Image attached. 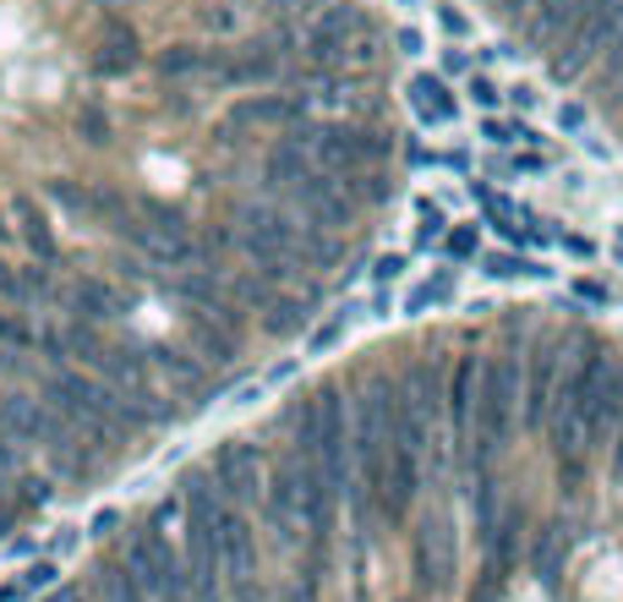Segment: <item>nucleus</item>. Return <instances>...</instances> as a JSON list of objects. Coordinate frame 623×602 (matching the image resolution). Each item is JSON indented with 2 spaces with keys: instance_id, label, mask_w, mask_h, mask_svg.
I'll return each instance as SVG.
<instances>
[{
  "instance_id": "4be33fe9",
  "label": "nucleus",
  "mask_w": 623,
  "mask_h": 602,
  "mask_svg": "<svg viewBox=\"0 0 623 602\" xmlns=\"http://www.w3.org/2000/svg\"><path fill=\"white\" fill-rule=\"evenodd\" d=\"M56 581H61V564H56L50 553H44L39 564H28V570H22V586H28V598H33V592H50Z\"/></svg>"
},
{
  "instance_id": "c756f323",
  "label": "nucleus",
  "mask_w": 623,
  "mask_h": 602,
  "mask_svg": "<svg viewBox=\"0 0 623 602\" xmlns=\"http://www.w3.org/2000/svg\"><path fill=\"white\" fill-rule=\"evenodd\" d=\"M0 602H28V586H22V575H17V581H0Z\"/></svg>"
},
{
  "instance_id": "f257e3e1",
  "label": "nucleus",
  "mask_w": 623,
  "mask_h": 602,
  "mask_svg": "<svg viewBox=\"0 0 623 602\" xmlns=\"http://www.w3.org/2000/svg\"><path fill=\"white\" fill-rule=\"evenodd\" d=\"M471 198H476V208H482V225H493L508 247H558V230L547 225V219H536L525 203L503 198V193H493L487 181H471Z\"/></svg>"
},
{
  "instance_id": "cd10ccee",
  "label": "nucleus",
  "mask_w": 623,
  "mask_h": 602,
  "mask_svg": "<svg viewBox=\"0 0 623 602\" xmlns=\"http://www.w3.org/2000/svg\"><path fill=\"white\" fill-rule=\"evenodd\" d=\"M116 526H121V510H105V515H93V526H88V536H93V542H105V536L116 532Z\"/></svg>"
},
{
  "instance_id": "f3484780",
  "label": "nucleus",
  "mask_w": 623,
  "mask_h": 602,
  "mask_svg": "<svg viewBox=\"0 0 623 602\" xmlns=\"http://www.w3.org/2000/svg\"><path fill=\"white\" fill-rule=\"evenodd\" d=\"M563 553H568V542H563V532H542L536 536V575L542 581H558V570H563Z\"/></svg>"
},
{
  "instance_id": "a211bd4d",
  "label": "nucleus",
  "mask_w": 623,
  "mask_h": 602,
  "mask_svg": "<svg viewBox=\"0 0 623 602\" xmlns=\"http://www.w3.org/2000/svg\"><path fill=\"white\" fill-rule=\"evenodd\" d=\"M465 93H471V105H482L487 116H498L503 99H508V88H503V82H493L487 71H471V77H465Z\"/></svg>"
},
{
  "instance_id": "20e7f679",
  "label": "nucleus",
  "mask_w": 623,
  "mask_h": 602,
  "mask_svg": "<svg viewBox=\"0 0 623 602\" xmlns=\"http://www.w3.org/2000/svg\"><path fill=\"white\" fill-rule=\"evenodd\" d=\"M61 302H66V313H77L88 324H116L126 313V290L116 279H105V274H77L61 290Z\"/></svg>"
},
{
  "instance_id": "0eeeda50",
  "label": "nucleus",
  "mask_w": 623,
  "mask_h": 602,
  "mask_svg": "<svg viewBox=\"0 0 623 602\" xmlns=\"http://www.w3.org/2000/svg\"><path fill=\"white\" fill-rule=\"evenodd\" d=\"M416 570H422L427 586H448V575H454V532L443 521H427L416 532Z\"/></svg>"
},
{
  "instance_id": "6e6552de",
  "label": "nucleus",
  "mask_w": 623,
  "mask_h": 602,
  "mask_svg": "<svg viewBox=\"0 0 623 602\" xmlns=\"http://www.w3.org/2000/svg\"><path fill=\"white\" fill-rule=\"evenodd\" d=\"M454 296H459V268H433V274H422V279L405 290L399 313L422 318V313H437V307H454Z\"/></svg>"
},
{
  "instance_id": "2eb2a0df",
  "label": "nucleus",
  "mask_w": 623,
  "mask_h": 602,
  "mask_svg": "<svg viewBox=\"0 0 623 602\" xmlns=\"http://www.w3.org/2000/svg\"><path fill=\"white\" fill-rule=\"evenodd\" d=\"M448 264H471V258H482V225H448V236H443V247H437Z\"/></svg>"
},
{
  "instance_id": "1a4fd4ad",
  "label": "nucleus",
  "mask_w": 623,
  "mask_h": 602,
  "mask_svg": "<svg viewBox=\"0 0 623 602\" xmlns=\"http://www.w3.org/2000/svg\"><path fill=\"white\" fill-rule=\"evenodd\" d=\"M44 296H56L50 268H6L0 264V302H6V307H33V302H44Z\"/></svg>"
},
{
  "instance_id": "412c9836",
  "label": "nucleus",
  "mask_w": 623,
  "mask_h": 602,
  "mask_svg": "<svg viewBox=\"0 0 623 602\" xmlns=\"http://www.w3.org/2000/svg\"><path fill=\"white\" fill-rule=\"evenodd\" d=\"M437 71L454 82V77H471V71H476V61H471V50H465V45H454V39H448V45L437 50Z\"/></svg>"
},
{
  "instance_id": "ddd939ff",
  "label": "nucleus",
  "mask_w": 623,
  "mask_h": 602,
  "mask_svg": "<svg viewBox=\"0 0 623 602\" xmlns=\"http://www.w3.org/2000/svg\"><path fill=\"white\" fill-rule=\"evenodd\" d=\"M482 137L493 148H536L542 142V132L531 121H520V116H482Z\"/></svg>"
},
{
  "instance_id": "423d86ee",
  "label": "nucleus",
  "mask_w": 623,
  "mask_h": 602,
  "mask_svg": "<svg viewBox=\"0 0 623 602\" xmlns=\"http://www.w3.org/2000/svg\"><path fill=\"white\" fill-rule=\"evenodd\" d=\"M563 362L558 356H536L531 378H525V395H520V411H525V427L531 433H547V416H553V395H558Z\"/></svg>"
},
{
  "instance_id": "2f4dec72",
  "label": "nucleus",
  "mask_w": 623,
  "mask_h": 602,
  "mask_svg": "<svg viewBox=\"0 0 623 602\" xmlns=\"http://www.w3.org/2000/svg\"><path fill=\"white\" fill-rule=\"evenodd\" d=\"M394 6H427V0H394Z\"/></svg>"
},
{
  "instance_id": "4468645a",
  "label": "nucleus",
  "mask_w": 623,
  "mask_h": 602,
  "mask_svg": "<svg viewBox=\"0 0 623 602\" xmlns=\"http://www.w3.org/2000/svg\"><path fill=\"white\" fill-rule=\"evenodd\" d=\"M350 329H356V307H339L328 324H317V329L307 335V356H328L334 345H345V335H350Z\"/></svg>"
},
{
  "instance_id": "c85d7f7f",
  "label": "nucleus",
  "mask_w": 623,
  "mask_h": 602,
  "mask_svg": "<svg viewBox=\"0 0 623 602\" xmlns=\"http://www.w3.org/2000/svg\"><path fill=\"white\" fill-rule=\"evenodd\" d=\"M508 105H514V110H531V105H536V88H531V82H514V88H508Z\"/></svg>"
},
{
  "instance_id": "6ab92c4d",
  "label": "nucleus",
  "mask_w": 623,
  "mask_h": 602,
  "mask_svg": "<svg viewBox=\"0 0 623 602\" xmlns=\"http://www.w3.org/2000/svg\"><path fill=\"white\" fill-rule=\"evenodd\" d=\"M433 17H437V28H443V39H454V45H465V39H471V17H465L454 0H437Z\"/></svg>"
},
{
  "instance_id": "f8f14e48",
  "label": "nucleus",
  "mask_w": 623,
  "mask_h": 602,
  "mask_svg": "<svg viewBox=\"0 0 623 602\" xmlns=\"http://www.w3.org/2000/svg\"><path fill=\"white\" fill-rule=\"evenodd\" d=\"M71 132L88 137V142H110V137H116V110H110L99 93H88V99L77 105V116H71Z\"/></svg>"
},
{
  "instance_id": "bb28decb",
  "label": "nucleus",
  "mask_w": 623,
  "mask_h": 602,
  "mask_svg": "<svg viewBox=\"0 0 623 602\" xmlns=\"http://www.w3.org/2000/svg\"><path fill=\"white\" fill-rule=\"evenodd\" d=\"M558 247L568 253V258H596V247H591L585 236H568V230H558Z\"/></svg>"
},
{
  "instance_id": "39448f33",
  "label": "nucleus",
  "mask_w": 623,
  "mask_h": 602,
  "mask_svg": "<svg viewBox=\"0 0 623 602\" xmlns=\"http://www.w3.org/2000/svg\"><path fill=\"white\" fill-rule=\"evenodd\" d=\"M405 99H411V116H416L422 127H433V132H443V127L459 121V99H454V88H448L443 71H416Z\"/></svg>"
},
{
  "instance_id": "a878e982",
  "label": "nucleus",
  "mask_w": 623,
  "mask_h": 602,
  "mask_svg": "<svg viewBox=\"0 0 623 602\" xmlns=\"http://www.w3.org/2000/svg\"><path fill=\"white\" fill-rule=\"evenodd\" d=\"M558 127H563V132H585V110H580L574 99H563V105H558Z\"/></svg>"
},
{
  "instance_id": "9d476101",
  "label": "nucleus",
  "mask_w": 623,
  "mask_h": 602,
  "mask_svg": "<svg viewBox=\"0 0 623 602\" xmlns=\"http://www.w3.org/2000/svg\"><path fill=\"white\" fill-rule=\"evenodd\" d=\"M476 264H482V274H487L493 285H520V279H553V268H542L536 258H525L520 247H514V253H482Z\"/></svg>"
},
{
  "instance_id": "9b49d317",
  "label": "nucleus",
  "mask_w": 623,
  "mask_h": 602,
  "mask_svg": "<svg viewBox=\"0 0 623 602\" xmlns=\"http://www.w3.org/2000/svg\"><path fill=\"white\" fill-rule=\"evenodd\" d=\"M416 253H433V247H443V236H448V208L433 198V193H416Z\"/></svg>"
},
{
  "instance_id": "7c9ffc66",
  "label": "nucleus",
  "mask_w": 623,
  "mask_h": 602,
  "mask_svg": "<svg viewBox=\"0 0 623 602\" xmlns=\"http://www.w3.org/2000/svg\"><path fill=\"white\" fill-rule=\"evenodd\" d=\"M394 313V296L388 290H373V318H388Z\"/></svg>"
},
{
  "instance_id": "5701e85b",
  "label": "nucleus",
  "mask_w": 623,
  "mask_h": 602,
  "mask_svg": "<svg viewBox=\"0 0 623 602\" xmlns=\"http://www.w3.org/2000/svg\"><path fill=\"white\" fill-rule=\"evenodd\" d=\"M493 170H503V176H536V170H547V159H542V154H508Z\"/></svg>"
},
{
  "instance_id": "393cba45",
  "label": "nucleus",
  "mask_w": 623,
  "mask_h": 602,
  "mask_svg": "<svg viewBox=\"0 0 623 602\" xmlns=\"http://www.w3.org/2000/svg\"><path fill=\"white\" fill-rule=\"evenodd\" d=\"M394 45H399V56H422V50H427V33H422V28H411V22H405V28H399V33H394Z\"/></svg>"
},
{
  "instance_id": "b1692460",
  "label": "nucleus",
  "mask_w": 623,
  "mask_h": 602,
  "mask_svg": "<svg viewBox=\"0 0 623 602\" xmlns=\"http://www.w3.org/2000/svg\"><path fill=\"white\" fill-rule=\"evenodd\" d=\"M574 302H585V307H607L613 296H607V285H596V279H574Z\"/></svg>"
},
{
  "instance_id": "7ed1b4c3",
  "label": "nucleus",
  "mask_w": 623,
  "mask_h": 602,
  "mask_svg": "<svg viewBox=\"0 0 623 602\" xmlns=\"http://www.w3.org/2000/svg\"><path fill=\"white\" fill-rule=\"evenodd\" d=\"M56 198L77 225H116L126 214V193L110 181H56Z\"/></svg>"
},
{
  "instance_id": "dca6fc26",
  "label": "nucleus",
  "mask_w": 623,
  "mask_h": 602,
  "mask_svg": "<svg viewBox=\"0 0 623 602\" xmlns=\"http://www.w3.org/2000/svg\"><path fill=\"white\" fill-rule=\"evenodd\" d=\"M39 339V318L33 313H0V345L6 351H33Z\"/></svg>"
},
{
  "instance_id": "aec40b11",
  "label": "nucleus",
  "mask_w": 623,
  "mask_h": 602,
  "mask_svg": "<svg viewBox=\"0 0 623 602\" xmlns=\"http://www.w3.org/2000/svg\"><path fill=\"white\" fill-rule=\"evenodd\" d=\"M405 268H411V253H383V258H373V290H388V285H399L405 279Z\"/></svg>"
},
{
  "instance_id": "f03ea898",
  "label": "nucleus",
  "mask_w": 623,
  "mask_h": 602,
  "mask_svg": "<svg viewBox=\"0 0 623 602\" xmlns=\"http://www.w3.org/2000/svg\"><path fill=\"white\" fill-rule=\"evenodd\" d=\"M202 471H208V476L219 482V493L236 499V504H257V499H263V444H257V438H219Z\"/></svg>"
},
{
  "instance_id": "473e14b6",
  "label": "nucleus",
  "mask_w": 623,
  "mask_h": 602,
  "mask_svg": "<svg viewBox=\"0 0 623 602\" xmlns=\"http://www.w3.org/2000/svg\"><path fill=\"white\" fill-rule=\"evenodd\" d=\"M613 258H619V264H623V241H619V247H613Z\"/></svg>"
}]
</instances>
